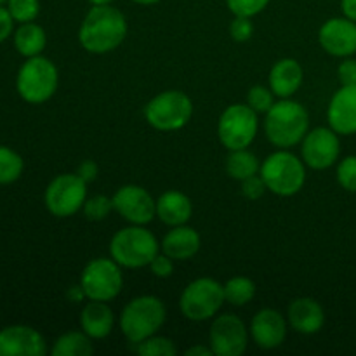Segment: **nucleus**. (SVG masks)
Returning <instances> with one entry per match:
<instances>
[{
  "instance_id": "1",
  "label": "nucleus",
  "mask_w": 356,
  "mask_h": 356,
  "mask_svg": "<svg viewBox=\"0 0 356 356\" xmlns=\"http://www.w3.org/2000/svg\"><path fill=\"white\" fill-rule=\"evenodd\" d=\"M127 37V19L113 6H92L79 30V42L90 54H108Z\"/></svg>"
},
{
  "instance_id": "2",
  "label": "nucleus",
  "mask_w": 356,
  "mask_h": 356,
  "mask_svg": "<svg viewBox=\"0 0 356 356\" xmlns=\"http://www.w3.org/2000/svg\"><path fill=\"white\" fill-rule=\"evenodd\" d=\"M308 110L292 97L277 101L264 118L266 138L270 139L271 145L282 149L299 145L308 134Z\"/></svg>"
},
{
  "instance_id": "3",
  "label": "nucleus",
  "mask_w": 356,
  "mask_h": 356,
  "mask_svg": "<svg viewBox=\"0 0 356 356\" xmlns=\"http://www.w3.org/2000/svg\"><path fill=\"white\" fill-rule=\"evenodd\" d=\"M167 320V309L156 296L131 299L120 313V330L129 343L139 344L155 336Z\"/></svg>"
},
{
  "instance_id": "4",
  "label": "nucleus",
  "mask_w": 356,
  "mask_h": 356,
  "mask_svg": "<svg viewBox=\"0 0 356 356\" xmlns=\"http://www.w3.org/2000/svg\"><path fill=\"white\" fill-rule=\"evenodd\" d=\"M159 252L160 243L156 242L155 235L141 225H131L118 229L110 242L111 259L129 270L149 266Z\"/></svg>"
},
{
  "instance_id": "5",
  "label": "nucleus",
  "mask_w": 356,
  "mask_h": 356,
  "mask_svg": "<svg viewBox=\"0 0 356 356\" xmlns=\"http://www.w3.org/2000/svg\"><path fill=\"white\" fill-rule=\"evenodd\" d=\"M306 163L289 149L271 153L261 163V177L268 191L278 197H292L299 193L306 183Z\"/></svg>"
},
{
  "instance_id": "6",
  "label": "nucleus",
  "mask_w": 356,
  "mask_h": 356,
  "mask_svg": "<svg viewBox=\"0 0 356 356\" xmlns=\"http://www.w3.org/2000/svg\"><path fill=\"white\" fill-rule=\"evenodd\" d=\"M59 73L54 63L45 56L26 58L16 75V90L23 101L42 104L58 90Z\"/></svg>"
},
{
  "instance_id": "7",
  "label": "nucleus",
  "mask_w": 356,
  "mask_h": 356,
  "mask_svg": "<svg viewBox=\"0 0 356 356\" xmlns=\"http://www.w3.org/2000/svg\"><path fill=\"white\" fill-rule=\"evenodd\" d=\"M193 117V103L183 90H165L148 101L145 118L153 129L172 132L183 129Z\"/></svg>"
},
{
  "instance_id": "8",
  "label": "nucleus",
  "mask_w": 356,
  "mask_h": 356,
  "mask_svg": "<svg viewBox=\"0 0 356 356\" xmlns=\"http://www.w3.org/2000/svg\"><path fill=\"white\" fill-rule=\"evenodd\" d=\"M225 302V287L214 278L202 277L184 287L179 308L184 318L191 322H205L214 318Z\"/></svg>"
},
{
  "instance_id": "9",
  "label": "nucleus",
  "mask_w": 356,
  "mask_h": 356,
  "mask_svg": "<svg viewBox=\"0 0 356 356\" xmlns=\"http://www.w3.org/2000/svg\"><path fill=\"white\" fill-rule=\"evenodd\" d=\"M80 287L89 301H113L124 287L122 266L108 257L89 261L80 275Z\"/></svg>"
},
{
  "instance_id": "10",
  "label": "nucleus",
  "mask_w": 356,
  "mask_h": 356,
  "mask_svg": "<svg viewBox=\"0 0 356 356\" xmlns=\"http://www.w3.org/2000/svg\"><path fill=\"white\" fill-rule=\"evenodd\" d=\"M259 131L257 113L249 104L236 103L226 108L218 122V136L228 152L249 148Z\"/></svg>"
},
{
  "instance_id": "11",
  "label": "nucleus",
  "mask_w": 356,
  "mask_h": 356,
  "mask_svg": "<svg viewBox=\"0 0 356 356\" xmlns=\"http://www.w3.org/2000/svg\"><path fill=\"white\" fill-rule=\"evenodd\" d=\"M87 200V183L79 174H59L45 188L44 202L56 218H70L82 211Z\"/></svg>"
},
{
  "instance_id": "12",
  "label": "nucleus",
  "mask_w": 356,
  "mask_h": 356,
  "mask_svg": "<svg viewBox=\"0 0 356 356\" xmlns=\"http://www.w3.org/2000/svg\"><path fill=\"white\" fill-rule=\"evenodd\" d=\"M209 341L216 356H242L249 344V330L240 316L225 313L212 322Z\"/></svg>"
},
{
  "instance_id": "13",
  "label": "nucleus",
  "mask_w": 356,
  "mask_h": 356,
  "mask_svg": "<svg viewBox=\"0 0 356 356\" xmlns=\"http://www.w3.org/2000/svg\"><path fill=\"white\" fill-rule=\"evenodd\" d=\"M339 134L332 127H316L308 131L301 141V159L315 170H325L339 160Z\"/></svg>"
},
{
  "instance_id": "14",
  "label": "nucleus",
  "mask_w": 356,
  "mask_h": 356,
  "mask_svg": "<svg viewBox=\"0 0 356 356\" xmlns=\"http://www.w3.org/2000/svg\"><path fill=\"white\" fill-rule=\"evenodd\" d=\"M111 200L113 211H117L131 225L145 226L156 216V200L148 190L138 184H125L118 188Z\"/></svg>"
},
{
  "instance_id": "15",
  "label": "nucleus",
  "mask_w": 356,
  "mask_h": 356,
  "mask_svg": "<svg viewBox=\"0 0 356 356\" xmlns=\"http://www.w3.org/2000/svg\"><path fill=\"white\" fill-rule=\"evenodd\" d=\"M318 42L327 54L350 58L356 52V21L346 16L327 19L318 31Z\"/></svg>"
},
{
  "instance_id": "16",
  "label": "nucleus",
  "mask_w": 356,
  "mask_h": 356,
  "mask_svg": "<svg viewBox=\"0 0 356 356\" xmlns=\"http://www.w3.org/2000/svg\"><path fill=\"white\" fill-rule=\"evenodd\" d=\"M47 343L30 325H7L0 329V356H44Z\"/></svg>"
},
{
  "instance_id": "17",
  "label": "nucleus",
  "mask_w": 356,
  "mask_h": 356,
  "mask_svg": "<svg viewBox=\"0 0 356 356\" xmlns=\"http://www.w3.org/2000/svg\"><path fill=\"white\" fill-rule=\"evenodd\" d=\"M250 337L261 350H275L287 337V320L273 308L259 309L250 322Z\"/></svg>"
},
{
  "instance_id": "18",
  "label": "nucleus",
  "mask_w": 356,
  "mask_h": 356,
  "mask_svg": "<svg viewBox=\"0 0 356 356\" xmlns=\"http://www.w3.org/2000/svg\"><path fill=\"white\" fill-rule=\"evenodd\" d=\"M327 120L337 134H356V86H341L330 99Z\"/></svg>"
},
{
  "instance_id": "19",
  "label": "nucleus",
  "mask_w": 356,
  "mask_h": 356,
  "mask_svg": "<svg viewBox=\"0 0 356 356\" xmlns=\"http://www.w3.org/2000/svg\"><path fill=\"white\" fill-rule=\"evenodd\" d=\"M287 322L292 329L305 336H312L322 330L325 323V313L318 301L312 298H298L289 305Z\"/></svg>"
},
{
  "instance_id": "20",
  "label": "nucleus",
  "mask_w": 356,
  "mask_h": 356,
  "mask_svg": "<svg viewBox=\"0 0 356 356\" xmlns=\"http://www.w3.org/2000/svg\"><path fill=\"white\" fill-rule=\"evenodd\" d=\"M270 89L273 94L280 99H287L292 97L302 86L305 80V72L299 61L292 58L280 59L271 66L270 72Z\"/></svg>"
},
{
  "instance_id": "21",
  "label": "nucleus",
  "mask_w": 356,
  "mask_h": 356,
  "mask_svg": "<svg viewBox=\"0 0 356 356\" xmlns=\"http://www.w3.org/2000/svg\"><path fill=\"white\" fill-rule=\"evenodd\" d=\"M202 238L195 228L186 225L174 226L160 243V250L174 261L191 259L200 250Z\"/></svg>"
},
{
  "instance_id": "22",
  "label": "nucleus",
  "mask_w": 356,
  "mask_h": 356,
  "mask_svg": "<svg viewBox=\"0 0 356 356\" xmlns=\"http://www.w3.org/2000/svg\"><path fill=\"white\" fill-rule=\"evenodd\" d=\"M156 216L163 225L170 226V228L186 225L193 216V204H191L190 197L181 191H165L156 200Z\"/></svg>"
},
{
  "instance_id": "23",
  "label": "nucleus",
  "mask_w": 356,
  "mask_h": 356,
  "mask_svg": "<svg viewBox=\"0 0 356 356\" xmlns=\"http://www.w3.org/2000/svg\"><path fill=\"white\" fill-rule=\"evenodd\" d=\"M115 323L113 309L104 301H89L80 313V327L90 339H104Z\"/></svg>"
},
{
  "instance_id": "24",
  "label": "nucleus",
  "mask_w": 356,
  "mask_h": 356,
  "mask_svg": "<svg viewBox=\"0 0 356 356\" xmlns=\"http://www.w3.org/2000/svg\"><path fill=\"white\" fill-rule=\"evenodd\" d=\"M13 40L14 47L23 58H33L44 52L47 45V35L40 24L30 21V23H21L19 28L14 30Z\"/></svg>"
},
{
  "instance_id": "25",
  "label": "nucleus",
  "mask_w": 356,
  "mask_h": 356,
  "mask_svg": "<svg viewBox=\"0 0 356 356\" xmlns=\"http://www.w3.org/2000/svg\"><path fill=\"white\" fill-rule=\"evenodd\" d=\"M259 159L247 148L233 149V152H229L228 159H226V172L232 179L240 181V183L247 177L259 174Z\"/></svg>"
},
{
  "instance_id": "26",
  "label": "nucleus",
  "mask_w": 356,
  "mask_h": 356,
  "mask_svg": "<svg viewBox=\"0 0 356 356\" xmlns=\"http://www.w3.org/2000/svg\"><path fill=\"white\" fill-rule=\"evenodd\" d=\"M94 353L92 339L83 330L80 332H66L52 346V356H89Z\"/></svg>"
},
{
  "instance_id": "27",
  "label": "nucleus",
  "mask_w": 356,
  "mask_h": 356,
  "mask_svg": "<svg viewBox=\"0 0 356 356\" xmlns=\"http://www.w3.org/2000/svg\"><path fill=\"white\" fill-rule=\"evenodd\" d=\"M226 302L233 306H245L256 296V284L247 277H233L225 285Z\"/></svg>"
},
{
  "instance_id": "28",
  "label": "nucleus",
  "mask_w": 356,
  "mask_h": 356,
  "mask_svg": "<svg viewBox=\"0 0 356 356\" xmlns=\"http://www.w3.org/2000/svg\"><path fill=\"white\" fill-rule=\"evenodd\" d=\"M24 170L23 156L9 146L0 145V184H13Z\"/></svg>"
},
{
  "instance_id": "29",
  "label": "nucleus",
  "mask_w": 356,
  "mask_h": 356,
  "mask_svg": "<svg viewBox=\"0 0 356 356\" xmlns=\"http://www.w3.org/2000/svg\"><path fill=\"white\" fill-rule=\"evenodd\" d=\"M141 356H174L177 353L176 344L169 339V337L162 336H152L148 339L141 341L136 348Z\"/></svg>"
},
{
  "instance_id": "30",
  "label": "nucleus",
  "mask_w": 356,
  "mask_h": 356,
  "mask_svg": "<svg viewBox=\"0 0 356 356\" xmlns=\"http://www.w3.org/2000/svg\"><path fill=\"white\" fill-rule=\"evenodd\" d=\"M6 7L16 23H30L37 19L40 14V2L38 0H7Z\"/></svg>"
},
{
  "instance_id": "31",
  "label": "nucleus",
  "mask_w": 356,
  "mask_h": 356,
  "mask_svg": "<svg viewBox=\"0 0 356 356\" xmlns=\"http://www.w3.org/2000/svg\"><path fill=\"white\" fill-rule=\"evenodd\" d=\"M82 211L89 221H103L113 211V200L106 195H96L92 198H87Z\"/></svg>"
},
{
  "instance_id": "32",
  "label": "nucleus",
  "mask_w": 356,
  "mask_h": 356,
  "mask_svg": "<svg viewBox=\"0 0 356 356\" xmlns=\"http://www.w3.org/2000/svg\"><path fill=\"white\" fill-rule=\"evenodd\" d=\"M275 97L277 96L273 94V90L268 89V87L254 86L252 89L249 90V94H247V104H249L256 113L266 115L268 111L271 110V106L277 103Z\"/></svg>"
},
{
  "instance_id": "33",
  "label": "nucleus",
  "mask_w": 356,
  "mask_h": 356,
  "mask_svg": "<svg viewBox=\"0 0 356 356\" xmlns=\"http://www.w3.org/2000/svg\"><path fill=\"white\" fill-rule=\"evenodd\" d=\"M337 183L350 193H356V155L343 159L337 165Z\"/></svg>"
},
{
  "instance_id": "34",
  "label": "nucleus",
  "mask_w": 356,
  "mask_h": 356,
  "mask_svg": "<svg viewBox=\"0 0 356 356\" xmlns=\"http://www.w3.org/2000/svg\"><path fill=\"white\" fill-rule=\"evenodd\" d=\"M226 3L233 16L254 17L266 9L270 0H226Z\"/></svg>"
},
{
  "instance_id": "35",
  "label": "nucleus",
  "mask_w": 356,
  "mask_h": 356,
  "mask_svg": "<svg viewBox=\"0 0 356 356\" xmlns=\"http://www.w3.org/2000/svg\"><path fill=\"white\" fill-rule=\"evenodd\" d=\"M254 33V24L250 17L235 16V19L229 24V35L235 42H247Z\"/></svg>"
},
{
  "instance_id": "36",
  "label": "nucleus",
  "mask_w": 356,
  "mask_h": 356,
  "mask_svg": "<svg viewBox=\"0 0 356 356\" xmlns=\"http://www.w3.org/2000/svg\"><path fill=\"white\" fill-rule=\"evenodd\" d=\"M266 190L268 188L264 184L261 174H256V176H250L242 181V195L245 198H249V200H259Z\"/></svg>"
},
{
  "instance_id": "37",
  "label": "nucleus",
  "mask_w": 356,
  "mask_h": 356,
  "mask_svg": "<svg viewBox=\"0 0 356 356\" xmlns=\"http://www.w3.org/2000/svg\"><path fill=\"white\" fill-rule=\"evenodd\" d=\"M149 270H152V273L155 277L169 278L174 273V259L167 256V254L159 252L155 256V259L149 263Z\"/></svg>"
},
{
  "instance_id": "38",
  "label": "nucleus",
  "mask_w": 356,
  "mask_h": 356,
  "mask_svg": "<svg viewBox=\"0 0 356 356\" xmlns=\"http://www.w3.org/2000/svg\"><path fill=\"white\" fill-rule=\"evenodd\" d=\"M337 76L341 86H356V59L344 58L337 68Z\"/></svg>"
},
{
  "instance_id": "39",
  "label": "nucleus",
  "mask_w": 356,
  "mask_h": 356,
  "mask_svg": "<svg viewBox=\"0 0 356 356\" xmlns=\"http://www.w3.org/2000/svg\"><path fill=\"white\" fill-rule=\"evenodd\" d=\"M14 23H16V21L10 16L9 9L0 6V44L6 42L7 38L14 33Z\"/></svg>"
},
{
  "instance_id": "40",
  "label": "nucleus",
  "mask_w": 356,
  "mask_h": 356,
  "mask_svg": "<svg viewBox=\"0 0 356 356\" xmlns=\"http://www.w3.org/2000/svg\"><path fill=\"white\" fill-rule=\"evenodd\" d=\"M76 174H79V176L82 177L87 184H89L90 181H94L97 177L96 162H92V160H86V162H82L79 165V169H76Z\"/></svg>"
},
{
  "instance_id": "41",
  "label": "nucleus",
  "mask_w": 356,
  "mask_h": 356,
  "mask_svg": "<svg viewBox=\"0 0 356 356\" xmlns=\"http://www.w3.org/2000/svg\"><path fill=\"white\" fill-rule=\"evenodd\" d=\"M341 10L344 16L356 21V0H341Z\"/></svg>"
},
{
  "instance_id": "42",
  "label": "nucleus",
  "mask_w": 356,
  "mask_h": 356,
  "mask_svg": "<svg viewBox=\"0 0 356 356\" xmlns=\"http://www.w3.org/2000/svg\"><path fill=\"white\" fill-rule=\"evenodd\" d=\"M186 355L188 356H212L214 355V351H212V348L204 346V344H197V346L186 350Z\"/></svg>"
},
{
  "instance_id": "43",
  "label": "nucleus",
  "mask_w": 356,
  "mask_h": 356,
  "mask_svg": "<svg viewBox=\"0 0 356 356\" xmlns=\"http://www.w3.org/2000/svg\"><path fill=\"white\" fill-rule=\"evenodd\" d=\"M92 6H111V3L115 2V0H89Z\"/></svg>"
},
{
  "instance_id": "44",
  "label": "nucleus",
  "mask_w": 356,
  "mask_h": 356,
  "mask_svg": "<svg viewBox=\"0 0 356 356\" xmlns=\"http://www.w3.org/2000/svg\"><path fill=\"white\" fill-rule=\"evenodd\" d=\"M134 3H139V6H153V3H159L160 0H132Z\"/></svg>"
},
{
  "instance_id": "45",
  "label": "nucleus",
  "mask_w": 356,
  "mask_h": 356,
  "mask_svg": "<svg viewBox=\"0 0 356 356\" xmlns=\"http://www.w3.org/2000/svg\"><path fill=\"white\" fill-rule=\"evenodd\" d=\"M7 2V0H0V6H2V3H6Z\"/></svg>"
}]
</instances>
